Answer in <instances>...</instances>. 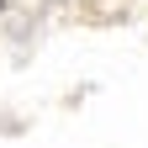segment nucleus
Wrapping results in <instances>:
<instances>
[]
</instances>
